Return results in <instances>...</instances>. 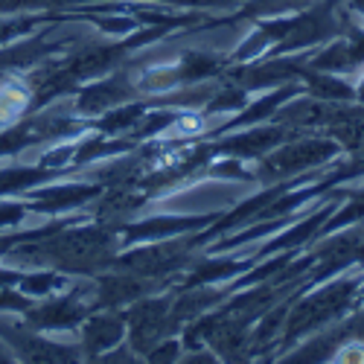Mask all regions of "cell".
<instances>
[]
</instances>
